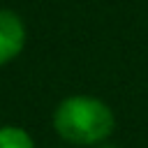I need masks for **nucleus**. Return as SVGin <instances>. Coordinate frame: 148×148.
<instances>
[{
	"instance_id": "obj_4",
	"label": "nucleus",
	"mask_w": 148,
	"mask_h": 148,
	"mask_svg": "<svg viewBox=\"0 0 148 148\" xmlns=\"http://www.w3.org/2000/svg\"><path fill=\"white\" fill-rule=\"evenodd\" d=\"M95 148H118V146L111 143V141H106V143H99V146H95Z\"/></svg>"
},
{
	"instance_id": "obj_2",
	"label": "nucleus",
	"mask_w": 148,
	"mask_h": 148,
	"mask_svg": "<svg viewBox=\"0 0 148 148\" xmlns=\"http://www.w3.org/2000/svg\"><path fill=\"white\" fill-rule=\"evenodd\" d=\"M28 44V28L21 14L0 7V67L14 62Z\"/></svg>"
},
{
	"instance_id": "obj_3",
	"label": "nucleus",
	"mask_w": 148,
	"mask_h": 148,
	"mask_svg": "<svg viewBox=\"0 0 148 148\" xmlns=\"http://www.w3.org/2000/svg\"><path fill=\"white\" fill-rule=\"evenodd\" d=\"M0 148H37L32 134L21 125H0Z\"/></svg>"
},
{
	"instance_id": "obj_1",
	"label": "nucleus",
	"mask_w": 148,
	"mask_h": 148,
	"mask_svg": "<svg viewBox=\"0 0 148 148\" xmlns=\"http://www.w3.org/2000/svg\"><path fill=\"white\" fill-rule=\"evenodd\" d=\"M51 125L67 146L95 148L106 143L116 132V113L102 97L74 92L56 104Z\"/></svg>"
}]
</instances>
